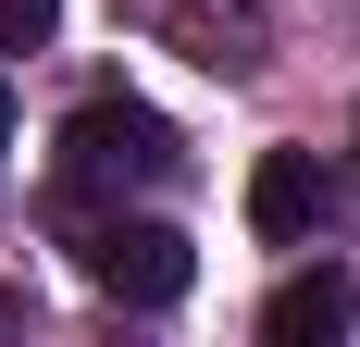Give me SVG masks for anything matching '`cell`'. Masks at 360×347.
Segmentation results:
<instances>
[{
	"label": "cell",
	"instance_id": "1",
	"mask_svg": "<svg viewBox=\"0 0 360 347\" xmlns=\"http://www.w3.org/2000/svg\"><path fill=\"white\" fill-rule=\"evenodd\" d=\"M174 162H186V137H174L149 100H87V112L63 124V186H75V199H137V186H174Z\"/></svg>",
	"mask_w": 360,
	"mask_h": 347
},
{
	"label": "cell",
	"instance_id": "2",
	"mask_svg": "<svg viewBox=\"0 0 360 347\" xmlns=\"http://www.w3.org/2000/svg\"><path fill=\"white\" fill-rule=\"evenodd\" d=\"M87 285L100 298H124V310H174L186 285H199V248L174 236V223H149V211H112V223H87Z\"/></svg>",
	"mask_w": 360,
	"mask_h": 347
},
{
	"label": "cell",
	"instance_id": "3",
	"mask_svg": "<svg viewBox=\"0 0 360 347\" xmlns=\"http://www.w3.org/2000/svg\"><path fill=\"white\" fill-rule=\"evenodd\" d=\"M124 25L186 50L199 74H261L274 63V37H261V0H124Z\"/></svg>",
	"mask_w": 360,
	"mask_h": 347
},
{
	"label": "cell",
	"instance_id": "4",
	"mask_svg": "<svg viewBox=\"0 0 360 347\" xmlns=\"http://www.w3.org/2000/svg\"><path fill=\"white\" fill-rule=\"evenodd\" d=\"M348 322H360V273L348 261H311V273H286L274 298H261V335L274 347H335Z\"/></svg>",
	"mask_w": 360,
	"mask_h": 347
},
{
	"label": "cell",
	"instance_id": "5",
	"mask_svg": "<svg viewBox=\"0 0 360 347\" xmlns=\"http://www.w3.org/2000/svg\"><path fill=\"white\" fill-rule=\"evenodd\" d=\"M249 223L274 248H298L311 223H323V162H311V149H261L249 162Z\"/></svg>",
	"mask_w": 360,
	"mask_h": 347
},
{
	"label": "cell",
	"instance_id": "6",
	"mask_svg": "<svg viewBox=\"0 0 360 347\" xmlns=\"http://www.w3.org/2000/svg\"><path fill=\"white\" fill-rule=\"evenodd\" d=\"M50 25H63V0H0V50H50Z\"/></svg>",
	"mask_w": 360,
	"mask_h": 347
},
{
	"label": "cell",
	"instance_id": "7",
	"mask_svg": "<svg viewBox=\"0 0 360 347\" xmlns=\"http://www.w3.org/2000/svg\"><path fill=\"white\" fill-rule=\"evenodd\" d=\"M25 322H37V310H25V285H0V335H25Z\"/></svg>",
	"mask_w": 360,
	"mask_h": 347
},
{
	"label": "cell",
	"instance_id": "8",
	"mask_svg": "<svg viewBox=\"0 0 360 347\" xmlns=\"http://www.w3.org/2000/svg\"><path fill=\"white\" fill-rule=\"evenodd\" d=\"M0 149H13V87H0Z\"/></svg>",
	"mask_w": 360,
	"mask_h": 347
}]
</instances>
